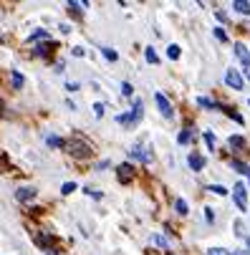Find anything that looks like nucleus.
Wrapping results in <instances>:
<instances>
[{"label":"nucleus","instance_id":"13","mask_svg":"<svg viewBox=\"0 0 250 255\" xmlns=\"http://www.w3.org/2000/svg\"><path fill=\"white\" fill-rule=\"evenodd\" d=\"M192 137H195V134H192V129H185L177 139H180V144H189V142H192Z\"/></svg>","mask_w":250,"mask_h":255},{"label":"nucleus","instance_id":"18","mask_svg":"<svg viewBox=\"0 0 250 255\" xmlns=\"http://www.w3.org/2000/svg\"><path fill=\"white\" fill-rule=\"evenodd\" d=\"M174 207H177L180 215H187V202L185 200H177V202H174Z\"/></svg>","mask_w":250,"mask_h":255},{"label":"nucleus","instance_id":"21","mask_svg":"<svg viewBox=\"0 0 250 255\" xmlns=\"http://www.w3.org/2000/svg\"><path fill=\"white\" fill-rule=\"evenodd\" d=\"M146 61H149V64H157V53H154V48H146Z\"/></svg>","mask_w":250,"mask_h":255},{"label":"nucleus","instance_id":"6","mask_svg":"<svg viewBox=\"0 0 250 255\" xmlns=\"http://www.w3.org/2000/svg\"><path fill=\"white\" fill-rule=\"evenodd\" d=\"M129 154H131V157H134V159H142L144 164H146V162H152V154H149V152H146V149H144V147H131V149H129Z\"/></svg>","mask_w":250,"mask_h":255},{"label":"nucleus","instance_id":"26","mask_svg":"<svg viewBox=\"0 0 250 255\" xmlns=\"http://www.w3.org/2000/svg\"><path fill=\"white\" fill-rule=\"evenodd\" d=\"M122 94L124 96H131V84H122Z\"/></svg>","mask_w":250,"mask_h":255},{"label":"nucleus","instance_id":"8","mask_svg":"<svg viewBox=\"0 0 250 255\" xmlns=\"http://www.w3.org/2000/svg\"><path fill=\"white\" fill-rule=\"evenodd\" d=\"M235 56H238L240 61H243V66H245V68L250 66V53H248V48L243 46V43H235Z\"/></svg>","mask_w":250,"mask_h":255},{"label":"nucleus","instance_id":"33","mask_svg":"<svg viewBox=\"0 0 250 255\" xmlns=\"http://www.w3.org/2000/svg\"><path fill=\"white\" fill-rule=\"evenodd\" d=\"M0 111H3V104H0Z\"/></svg>","mask_w":250,"mask_h":255},{"label":"nucleus","instance_id":"16","mask_svg":"<svg viewBox=\"0 0 250 255\" xmlns=\"http://www.w3.org/2000/svg\"><path fill=\"white\" fill-rule=\"evenodd\" d=\"M167 56L172 58V61H177V58H180V46H169L167 48Z\"/></svg>","mask_w":250,"mask_h":255},{"label":"nucleus","instance_id":"28","mask_svg":"<svg viewBox=\"0 0 250 255\" xmlns=\"http://www.w3.org/2000/svg\"><path fill=\"white\" fill-rule=\"evenodd\" d=\"M210 190H212V192H215V194H225V192H228V190H225V187H220V185H212V187H210Z\"/></svg>","mask_w":250,"mask_h":255},{"label":"nucleus","instance_id":"11","mask_svg":"<svg viewBox=\"0 0 250 255\" xmlns=\"http://www.w3.org/2000/svg\"><path fill=\"white\" fill-rule=\"evenodd\" d=\"M232 8L238 13H243V16H250V3H248V0H235Z\"/></svg>","mask_w":250,"mask_h":255},{"label":"nucleus","instance_id":"5","mask_svg":"<svg viewBox=\"0 0 250 255\" xmlns=\"http://www.w3.org/2000/svg\"><path fill=\"white\" fill-rule=\"evenodd\" d=\"M225 84H228L230 88H238V91H240V88H243V76H240V73L235 71V68H228V73H225Z\"/></svg>","mask_w":250,"mask_h":255},{"label":"nucleus","instance_id":"7","mask_svg":"<svg viewBox=\"0 0 250 255\" xmlns=\"http://www.w3.org/2000/svg\"><path fill=\"white\" fill-rule=\"evenodd\" d=\"M116 174H119V182H131V177H134V170H131V164H122L119 170H116Z\"/></svg>","mask_w":250,"mask_h":255},{"label":"nucleus","instance_id":"32","mask_svg":"<svg viewBox=\"0 0 250 255\" xmlns=\"http://www.w3.org/2000/svg\"><path fill=\"white\" fill-rule=\"evenodd\" d=\"M248 248H250V237H248Z\"/></svg>","mask_w":250,"mask_h":255},{"label":"nucleus","instance_id":"31","mask_svg":"<svg viewBox=\"0 0 250 255\" xmlns=\"http://www.w3.org/2000/svg\"><path fill=\"white\" fill-rule=\"evenodd\" d=\"M245 76H248V79H250V66H248V68H245Z\"/></svg>","mask_w":250,"mask_h":255},{"label":"nucleus","instance_id":"15","mask_svg":"<svg viewBox=\"0 0 250 255\" xmlns=\"http://www.w3.org/2000/svg\"><path fill=\"white\" fill-rule=\"evenodd\" d=\"M197 104H200V106H205V109H217V104H215V101H210V99H205V96H200V99H197Z\"/></svg>","mask_w":250,"mask_h":255},{"label":"nucleus","instance_id":"17","mask_svg":"<svg viewBox=\"0 0 250 255\" xmlns=\"http://www.w3.org/2000/svg\"><path fill=\"white\" fill-rule=\"evenodd\" d=\"M208 255H232L230 250H225V248H210L208 250Z\"/></svg>","mask_w":250,"mask_h":255},{"label":"nucleus","instance_id":"10","mask_svg":"<svg viewBox=\"0 0 250 255\" xmlns=\"http://www.w3.org/2000/svg\"><path fill=\"white\" fill-rule=\"evenodd\" d=\"M189 167H192L195 172H200V170L205 167V157H200V154H189Z\"/></svg>","mask_w":250,"mask_h":255},{"label":"nucleus","instance_id":"24","mask_svg":"<svg viewBox=\"0 0 250 255\" xmlns=\"http://www.w3.org/2000/svg\"><path fill=\"white\" fill-rule=\"evenodd\" d=\"M73 190H76V185H73V182H66V185H63V194H71Z\"/></svg>","mask_w":250,"mask_h":255},{"label":"nucleus","instance_id":"19","mask_svg":"<svg viewBox=\"0 0 250 255\" xmlns=\"http://www.w3.org/2000/svg\"><path fill=\"white\" fill-rule=\"evenodd\" d=\"M48 144H51V147H66V142L58 139V137H48Z\"/></svg>","mask_w":250,"mask_h":255},{"label":"nucleus","instance_id":"3","mask_svg":"<svg viewBox=\"0 0 250 255\" xmlns=\"http://www.w3.org/2000/svg\"><path fill=\"white\" fill-rule=\"evenodd\" d=\"M232 197H235V205H238V210H248V190L243 182H238L232 187Z\"/></svg>","mask_w":250,"mask_h":255},{"label":"nucleus","instance_id":"12","mask_svg":"<svg viewBox=\"0 0 250 255\" xmlns=\"http://www.w3.org/2000/svg\"><path fill=\"white\" fill-rule=\"evenodd\" d=\"M232 149H235V152H243V149H245V139L243 137H238V134H235V137H230V142H228Z\"/></svg>","mask_w":250,"mask_h":255},{"label":"nucleus","instance_id":"22","mask_svg":"<svg viewBox=\"0 0 250 255\" xmlns=\"http://www.w3.org/2000/svg\"><path fill=\"white\" fill-rule=\"evenodd\" d=\"M13 86H16V88L23 86V76H21V73H13Z\"/></svg>","mask_w":250,"mask_h":255},{"label":"nucleus","instance_id":"23","mask_svg":"<svg viewBox=\"0 0 250 255\" xmlns=\"http://www.w3.org/2000/svg\"><path fill=\"white\" fill-rule=\"evenodd\" d=\"M101 51H104V56L109 58V61H116V53H114L111 48H101Z\"/></svg>","mask_w":250,"mask_h":255},{"label":"nucleus","instance_id":"4","mask_svg":"<svg viewBox=\"0 0 250 255\" xmlns=\"http://www.w3.org/2000/svg\"><path fill=\"white\" fill-rule=\"evenodd\" d=\"M154 101H157V106H159V111H162V116H165V119H172V116H174L172 104L167 101V96H165V94H154Z\"/></svg>","mask_w":250,"mask_h":255},{"label":"nucleus","instance_id":"14","mask_svg":"<svg viewBox=\"0 0 250 255\" xmlns=\"http://www.w3.org/2000/svg\"><path fill=\"white\" fill-rule=\"evenodd\" d=\"M232 170H238V172H243V174L250 177V167H248V164H243V162H238V159H232Z\"/></svg>","mask_w":250,"mask_h":255},{"label":"nucleus","instance_id":"27","mask_svg":"<svg viewBox=\"0 0 250 255\" xmlns=\"http://www.w3.org/2000/svg\"><path fill=\"white\" fill-rule=\"evenodd\" d=\"M215 36H217L220 41H228V36H225V31H223V28H215Z\"/></svg>","mask_w":250,"mask_h":255},{"label":"nucleus","instance_id":"29","mask_svg":"<svg viewBox=\"0 0 250 255\" xmlns=\"http://www.w3.org/2000/svg\"><path fill=\"white\" fill-rule=\"evenodd\" d=\"M94 111H96V116H101V114H104V104H96Z\"/></svg>","mask_w":250,"mask_h":255},{"label":"nucleus","instance_id":"1","mask_svg":"<svg viewBox=\"0 0 250 255\" xmlns=\"http://www.w3.org/2000/svg\"><path fill=\"white\" fill-rule=\"evenodd\" d=\"M66 147H68L71 157H76V159H89L91 157V144L83 142V139H71V142H66Z\"/></svg>","mask_w":250,"mask_h":255},{"label":"nucleus","instance_id":"2","mask_svg":"<svg viewBox=\"0 0 250 255\" xmlns=\"http://www.w3.org/2000/svg\"><path fill=\"white\" fill-rule=\"evenodd\" d=\"M142 114H144V106H142V101H134V109H131L129 114H119V116H116V122H119V124H137L139 122V119H142Z\"/></svg>","mask_w":250,"mask_h":255},{"label":"nucleus","instance_id":"20","mask_svg":"<svg viewBox=\"0 0 250 255\" xmlns=\"http://www.w3.org/2000/svg\"><path fill=\"white\" fill-rule=\"evenodd\" d=\"M152 243H157L159 248H167V240L162 237V235H154V237H152Z\"/></svg>","mask_w":250,"mask_h":255},{"label":"nucleus","instance_id":"25","mask_svg":"<svg viewBox=\"0 0 250 255\" xmlns=\"http://www.w3.org/2000/svg\"><path fill=\"white\" fill-rule=\"evenodd\" d=\"M205 142H208V147H210V149L215 147V137H212V134H210V131H208V134H205Z\"/></svg>","mask_w":250,"mask_h":255},{"label":"nucleus","instance_id":"9","mask_svg":"<svg viewBox=\"0 0 250 255\" xmlns=\"http://www.w3.org/2000/svg\"><path fill=\"white\" fill-rule=\"evenodd\" d=\"M16 197H18L21 202H28V200H33V197H36V190H33V187H23V190L16 192Z\"/></svg>","mask_w":250,"mask_h":255},{"label":"nucleus","instance_id":"30","mask_svg":"<svg viewBox=\"0 0 250 255\" xmlns=\"http://www.w3.org/2000/svg\"><path fill=\"white\" fill-rule=\"evenodd\" d=\"M36 38H46V31H36V33H33V41H36Z\"/></svg>","mask_w":250,"mask_h":255},{"label":"nucleus","instance_id":"34","mask_svg":"<svg viewBox=\"0 0 250 255\" xmlns=\"http://www.w3.org/2000/svg\"><path fill=\"white\" fill-rule=\"evenodd\" d=\"M248 104H250V99H248Z\"/></svg>","mask_w":250,"mask_h":255}]
</instances>
